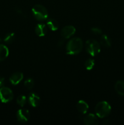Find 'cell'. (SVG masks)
I'll return each mask as SVG.
<instances>
[{
  "label": "cell",
  "mask_w": 124,
  "mask_h": 125,
  "mask_svg": "<svg viewBox=\"0 0 124 125\" xmlns=\"http://www.w3.org/2000/svg\"><path fill=\"white\" fill-rule=\"evenodd\" d=\"M83 48V42L80 38L74 37L68 42L66 51L68 54L75 55L80 53Z\"/></svg>",
  "instance_id": "1"
},
{
  "label": "cell",
  "mask_w": 124,
  "mask_h": 125,
  "mask_svg": "<svg viewBox=\"0 0 124 125\" xmlns=\"http://www.w3.org/2000/svg\"><path fill=\"white\" fill-rule=\"evenodd\" d=\"M111 107L106 101H101L97 104L95 107L96 115L99 118H105L110 114Z\"/></svg>",
  "instance_id": "2"
},
{
  "label": "cell",
  "mask_w": 124,
  "mask_h": 125,
  "mask_svg": "<svg viewBox=\"0 0 124 125\" xmlns=\"http://www.w3.org/2000/svg\"><path fill=\"white\" fill-rule=\"evenodd\" d=\"M34 17L38 21L46 20L48 17V12L44 6L40 4L35 5L32 9Z\"/></svg>",
  "instance_id": "3"
},
{
  "label": "cell",
  "mask_w": 124,
  "mask_h": 125,
  "mask_svg": "<svg viewBox=\"0 0 124 125\" xmlns=\"http://www.w3.org/2000/svg\"><path fill=\"white\" fill-rule=\"evenodd\" d=\"M86 49L91 56H95L100 51V43L94 39H89L86 42Z\"/></svg>",
  "instance_id": "4"
},
{
  "label": "cell",
  "mask_w": 124,
  "mask_h": 125,
  "mask_svg": "<svg viewBox=\"0 0 124 125\" xmlns=\"http://www.w3.org/2000/svg\"><path fill=\"white\" fill-rule=\"evenodd\" d=\"M13 98V94L12 90L6 87H1L0 89V100L2 103L10 102Z\"/></svg>",
  "instance_id": "5"
},
{
  "label": "cell",
  "mask_w": 124,
  "mask_h": 125,
  "mask_svg": "<svg viewBox=\"0 0 124 125\" xmlns=\"http://www.w3.org/2000/svg\"><path fill=\"white\" fill-rule=\"evenodd\" d=\"M30 112L27 109H21L18 111L17 113V118L18 122L22 123H26L30 118Z\"/></svg>",
  "instance_id": "6"
},
{
  "label": "cell",
  "mask_w": 124,
  "mask_h": 125,
  "mask_svg": "<svg viewBox=\"0 0 124 125\" xmlns=\"http://www.w3.org/2000/svg\"><path fill=\"white\" fill-rule=\"evenodd\" d=\"M75 32V28L73 26H64L61 31V35L64 39H68L74 35Z\"/></svg>",
  "instance_id": "7"
},
{
  "label": "cell",
  "mask_w": 124,
  "mask_h": 125,
  "mask_svg": "<svg viewBox=\"0 0 124 125\" xmlns=\"http://www.w3.org/2000/svg\"><path fill=\"white\" fill-rule=\"evenodd\" d=\"M83 122L86 125H97L98 124V120L97 116L93 114H89L85 116Z\"/></svg>",
  "instance_id": "8"
},
{
  "label": "cell",
  "mask_w": 124,
  "mask_h": 125,
  "mask_svg": "<svg viewBox=\"0 0 124 125\" xmlns=\"http://www.w3.org/2000/svg\"><path fill=\"white\" fill-rule=\"evenodd\" d=\"M23 79V74L21 72H17L13 73L12 75L10 76L9 81L11 84L13 85H17L19 84L22 79Z\"/></svg>",
  "instance_id": "9"
},
{
  "label": "cell",
  "mask_w": 124,
  "mask_h": 125,
  "mask_svg": "<svg viewBox=\"0 0 124 125\" xmlns=\"http://www.w3.org/2000/svg\"><path fill=\"white\" fill-rule=\"evenodd\" d=\"M28 101H29V104L32 107H37L40 104V98L37 94L35 93H31L28 98Z\"/></svg>",
  "instance_id": "10"
},
{
  "label": "cell",
  "mask_w": 124,
  "mask_h": 125,
  "mask_svg": "<svg viewBox=\"0 0 124 125\" xmlns=\"http://www.w3.org/2000/svg\"><path fill=\"white\" fill-rule=\"evenodd\" d=\"M35 33L39 37H43L47 34V27L44 24H38L35 27Z\"/></svg>",
  "instance_id": "11"
},
{
  "label": "cell",
  "mask_w": 124,
  "mask_h": 125,
  "mask_svg": "<svg viewBox=\"0 0 124 125\" xmlns=\"http://www.w3.org/2000/svg\"><path fill=\"white\" fill-rule=\"evenodd\" d=\"M77 109L80 113L86 114L88 111L89 106L83 100H80L77 104Z\"/></svg>",
  "instance_id": "12"
},
{
  "label": "cell",
  "mask_w": 124,
  "mask_h": 125,
  "mask_svg": "<svg viewBox=\"0 0 124 125\" xmlns=\"http://www.w3.org/2000/svg\"><path fill=\"white\" fill-rule=\"evenodd\" d=\"M9 51L7 46L4 45H0V61L6 59L8 56Z\"/></svg>",
  "instance_id": "13"
},
{
  "label": "cell",
  "mask_w": 124,
  "mask_h": 125,
  "mask_svg": "<svg viewBox=\"0 0 124 125\" xmlns=\"http://www.w3.org/2000/svg\"><path fill=\"white\" fill-rule=\"evenodd\" d=\"M115 90L116 92L121 96H124V81H118L115 84Z\"/></svg>",
  "instance_id": "14"
},
{
  "label": "cell",
  "mask_w": 124,
  "mask_h": 125,
  "mask_svg": "<svg viewBox=\"0 0 124 125\" xmlns=\"http://www.w3.org/2000/svg\"><path fill=\"white\" fill-rule=\"evenodd\" d=\"M47 27L52 31L57 30L58 28V26H59L57 21H56L55 19H52V18L47 20Z\"/></svg>",
  "instance_id": "15"
},
{
  "label": "cell",
  "mask_w": 124,
  "mask_h": 125,
  "mask_svg": "<svg viewBox=\"0 0 124 125\" xmlns=\"http://www.w3.org/2000/svg\"><path fill=\"white\" fill-rule=\"evenodd\" d=\"M100 43L105 47H109L111 45V40L106 35H103L100 38Z\"/></svg>",
  "instance_id": "16"
},
{
  "label": "cell",
  "mask_w": 124,
  "mask_h": 125,
  "mask_svg": "<svg viewBox=\"0 0 124 125\" xmlns=\"http://www.w3.org/2000/svg\"><path fill=\"white\" fill-rule=\"evenodd\" d=\"M94 60L92 59H88L86 60V62H85V67L86 70H92V68L94 67Z\"/></svg>",
  "instance_id": "17"
},
{
  "label": "cell",
  "mask_w": 124,
  "mask_h": 125,
  "mask_svg": "<svg viewBox=\"0 0 124 125\" xmlns=\"http://www.w3.org/2000/svg\"><path fill=\"white\" fill-rule=\"evenodd\" d=\"M27 101V98L26 96L24 95H19L17 100V103L18 105L21 106V107H23L24 105L26 104Z\"/></svg>",
  "instance_id": "18"
},
{
  "label": "cell",
  "mask_w": 124,
  "mask_h": 125,
  "mask_svg": "<svg viewBox=\"0 0 124 125\" xmlns=\"http://www.w3.org/2000/svg\"><path fill=\"white\" fill-rule=\"evenodd\" d=\"M15 34L14 33H9L5 36L4 41L7 43H10L14 40Z\"/></svg>",
  "instance_id": "19"
},
{
  "label": "cell",
  "mask_w": 124,
  "mask_h": 125,
  "mask_svg": "<svg viewBox=\"0 0 124 125\" xmlns=\"http://www.w3.org/2000/svg\"><path fill=\"white\" fill-rule=\"evenodd\" d=\"M34 85V81L31 78H29V79H26V80L24 81V86L27 88L29 90H31L32 89H33Z\"/></svg>",
  "instance_id": "20"
},
{
  "label": "cell",
  "mask_w": 124,
  "mask_h": 125,
  "mask_svg": "<svg viewBox=\"0 0 124 125\" xmlns=\"http://www.w3.org/2000/svg\"><path fill=\"white\" fill-rule=\"evenodd\" d=\"M91 31L92 32V33L96 35H100V34H102V30H101L100 28H97V27H95V28H92L91 29Z\"/></svg>",
  "instance_id": "21"
},
{
  "label": "cell",
  "mask_w": 124,
  "mask_h": 125,
  "mask_svg": "<svg viewBox=\"0 0 124 125\" xmlns=\"http://www.w3.org/2000/svg\"><path fill=\"white\" fill-rule=\"evenodd\" d=\"M4 84V79L2 77L0 76V87L3 86Z\"/></svg>",
  "instance_id": "22"
}]
</instances>
